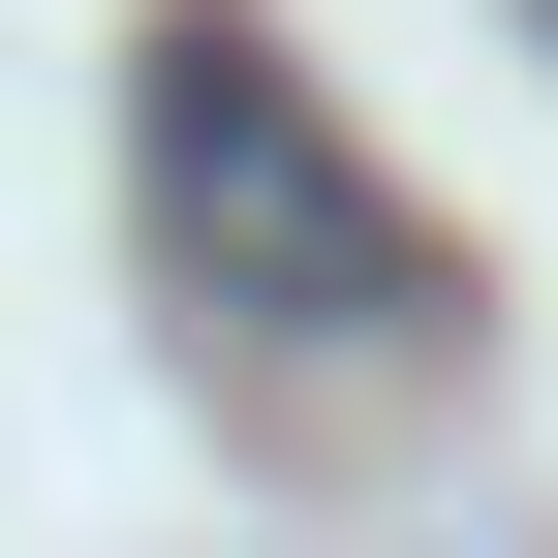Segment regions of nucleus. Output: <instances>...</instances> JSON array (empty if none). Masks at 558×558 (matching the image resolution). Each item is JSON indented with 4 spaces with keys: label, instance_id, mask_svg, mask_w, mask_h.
<instances>
[{
    "label": "nucleus",
    "instance_id": "f257e3e1",
    "mask_svg": "<svg viewBox=\"0 0 558 558\" xmlns=\"http://www.w3.org/2000/svg\"><path fill=\"white\" fill-rule=\"evenodd\" d=\"M124 218H156V311H218V341H435V218L311 124V62H279L248 0H156V62H124Z\"/></svg>",
    "mask_w": 558,
    "mask_h": 558
}]
</instances>
